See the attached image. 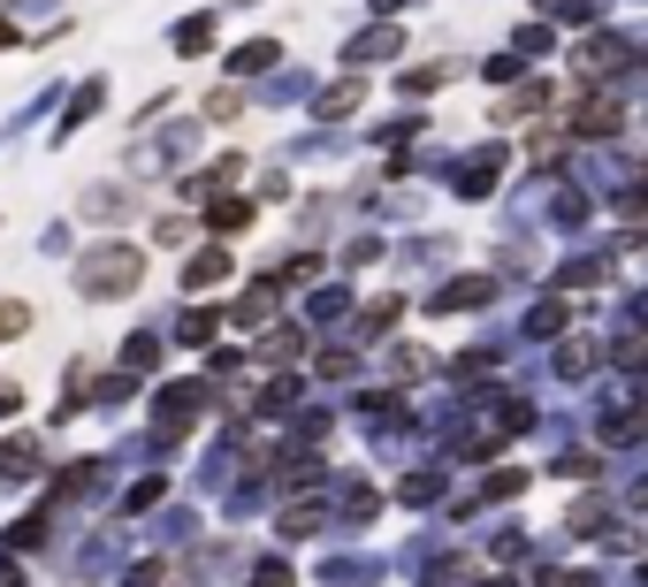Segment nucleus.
Here are the masks:
<instances>
[{"instance_id":"nucleus-1","label":"nucleus","mask_w":648,"mask_h":587,"mask_svg":"<svg viewBox=\"0 0 648 587\" xmlns=\"http://www.w3.org/2000/svg\"><path fill=\"white\" fill-rule=\"evenodd\" d=\"M138 275H146V252L115 237V245H100V252L77 268V291H84V297H130V291H138Z\"/></svg>"},{"instance_id":"nucleus-2","label":"nucleus","mask_w":648,"mask_h":587,"mask_svg":"<svg viewBox=\"0 0 648 587\" xmlns=\"http://www.w3.org/2000/svg\"><path fill=\"white\" fill-rule=\"evenodd\" d=\"M488 297H496V283H488V275H458V283L435 297V305H443V313H481Z\"/></svg>"},{"instance_id":"nucleus-3","label":"nucleus","mask_w":648,"mask_h":587,"mask_svg":"<svg viewBox=\"0 0 648 587\" xmlns=\"http://www.w3.org/2000/svg\"><path fill=\"white\" fill-rule=\"evenodd\" d=\"M611 131H618V108H611V100H588V108L572 115V138H611Z\"/></svg>"},{"instance_id":"nucleus-4","label":"nucleus","mask_w":648,"mask_h":587,"mask_svg":"<svg viewBox=\"0 0 648 587\" xmlns=\"http://www.w3.org/2000/svg\"><path fill=\"white\" fill-rule=\"evenodd\" d=\"M183 283H191V291H206V283H229V252H221V245H214V252H191Z\"/></svg>"},{"instance_id":"nucleus-5","label":"nucleus","mask_w":648,"mask_h":587,"mask_svg":"<svg viewBox=\"0 0 648 587\" xmlns=\"http://www.w3.org/2000/svg\"><path fill=\"white\" fill-rule=\"evenodd\" d=\"M206 405V382H175V390H161V420H191Z\"/></svg>"},{"instance_id":"nucleus-6","label":"nucleus","mask_w":648,"mask_h":587,"mask_svg":"<svg viewBox=\"0 0 648 587\" xmlns=\"http://www.w3.org/2000/svg\"><path fill=\"white\" fill-rule=\"evenodd\" d=\"M275 297H283V283H252V297L237 305V320H245V328H252V320H268V313H275Z\"/></svg>"},{"instance_id":"nucleus-7","label":"nucleus","mask_w":648,"mask_h":587,"mask_svg":"<svg viewBox=\"0 0 648 587\" xmlns=\"http://www.w3.org/2000/svg\"><path fill=\"white\" fill-rule=\"evenodd\" d=\"M275 54H283L275 38H252V46H237V77H252V69H268Z\"/></svg>"},{"instance_id":"nucleus-8","label":"nucleus","mask_w":648,"mask_h":587,"mask_svg":"<svg viewBox=\"0 0 648 587\" xmlns=\"http://www.w3.org/2000/svg\"><path fill=\"white\" fill-rule=\"evenodd\" d=\"M565 320H572V305H565V297H549V305H534V320H526V328H534V336H557Z\"/></svg>"},{"instance_id":"nucleus-9","label":"nucleus","mask_w":648,"mask_h":587,"mask_svg":"<svg viewBox=\"0 0 648 587\" xmlns=\"http://www.w3.org/2000/svg\"><path fill=\"white\" fill-rule=\"evenodd\" d=\"M206 38H214V15H191V23H183V31H175V46H183V54H198V46H206Z\"/></svg>"},{"instance_id":"nucleus-10","label":"nucleus","mask_w":648,"mask_h":587,"mask_svg":"<svg viewBox=\"0 0 648 587\" xmlns=\"http://www.w3.org/2000/svg\"><path fill=\"white\" fill-rule=\"evenodd\" d=\"M298 351H306V328H275L268 336V359H298Z\"/></svg>"},{"instance_id":"nucleus-11","label":"nucleus","mask_w":648,"mask_h":587,"mask_svg":"<svg viewBox=\"0 0 648 587\" xmlns=\"http://www.w3.org/2000/svg\"><path fill=\"white\" fill-rule=\"evenodd\" d=\"M314 527H321V504H291L283 511V534H314Z\"/></svg>"},{"instance_id":"nucleus-12","label":"nucleus","mask_w":648,"mask_h":587,"mask_svg":"<svg viewBox=\"0 0 648 587\" xmlns=\"http://www.w3.org/2000/svg\"><path fill=\"white\" fill-rule=\"evenodd\" d=\"M245 222H252L245 199H221V206H214V229H245Z\"/></svg>"},{"instance_id":"nucleus-13","label":"nucleus","mask_w":648,"mask_h":587,"mask_svg":"<svg viewBox=\"0 0 648 587\" xmlns=\"http://www.w3.org/2000/svg\"><path fill=\"white\" fill-rule=\"evenodd\" d=\"M359 108V84H336V92H321V115H351Z\"/></svg>"},{"instance_id":"nucleus-14","label":"nucleus","mask_w":648,"mask_h":587,"mask_svg":"<svg viewBox=\"0 0 648 587\" xmlns=\"http://www.w3.org/2000/svg\"><path fill=\"white\" fill-rule=\"evenodd\" d=\"M389 320H397V305H366V313H359V336H382Z\"/></svg>"},{"instance_id":"nucleus-15","label":"nucleus","mask_w":648,"mask_h":587,"mask_svg":"<svg viewBox=\"0 0 648 587\" xmlns=\"http://www.w3.org/2000/svg\"><path fill=\"white\" fill-rule=\"evenodd\" d=\"M214 336V313H183V343H206Z\"/></svg>"},{"instance_id":"nucleus-16","label":"nucleus","mask_w":648,"mask_h":587,"mask_svg":"<svg viewBox=\"0 0 648 587\" xmlns=\"http://www.w3.org/2000/svg\"><path fill=\"white\" fill-rule=\"evenodd\" d=\"M595 366V343H565V374H588Z\"/></svg>"},{"instance_id":"nucleus-17","label":"nucleus","mask_w":648,"mask_h":587,"mask_svg":"<svg viewBox=\"0 0 648 587\" xmlns=\"http://www.w3.org/2000/svg\"><path fill=\"white\" fill-rule=\"evenodd\" d=\"M405 504H435V473H412L405 481Z\"/></svg>"},{"instance_id":"nucleus-18","label":"nucleus","mask_w":648,"mask_h":587,"mask_svg":"<svg viewBox=\"0 0 648 587\" xmlns=\"http://www.w3.org/2000/svg\"><path fill=\"white\" fill-rule=\"evenodd\" d=\"M0 473H31V450L23 442H0Z\"/></svg>"},{"instance_id":"nucleus-19","label":"nucleus","mask_w":648,"mask_h":587,"mask_svg":"<svg viewBox=\"0 0 648 587\" xmlns=\"http://www.w3.org/2000/svg\"><path fill=\"white\" fill-rule=\"evenodd\" d=\"M23 320H31V305H0V336H15Z\"/></svg>"},{"instance_id":"nucleus-20","label":"nucleus","mask_w":648,"mask_h":587,"mask_svg":"<svg viewBox=\"0 0 648 587\" xmlns=\"http://www.w3.org/2000/svg\"><path fill=\"white\" fill-rule=\"evenodd\" d=\"M260 587H291V565H260Z\"/></svg>"},{"instance_id":"nucleus-21","label":"nucleus","mask_w":648,"mask_h":587,"mask_svg":"<svg viewBox=\"0 0 648 587\" xmlns=\"http://www.w3.org/2000/svg\"><path fill=\"white\" fill-rule=\"evenodd\" d=\"M542 587H595V580H580V573H542Z\"/></svg>"},{"instance_id":"nucleus-22","label":"nucleus","mask_w":648,"mask_h":587,"mask_svg":"<svg viewBox=\"0 0 648 587\" xmlns=\"http://www.w3.org/2000/svg\"><path fill=\"white\" fill-rule=\"evenodd\" d=\"M8 405H15V390H8V382H0V413H8Z\"/></svg>"},{"instance_id":"nucleus-23","label":"nucleus","mask_w":648,"mask_h":587,"mask_svg":"<svg viewBox=\"0 0 648 587\" xmlns=\"http://www.w3.org/2000/svg\"><path fill=\"white\" fill-rule=\"evenodd\" d=\"M641 328H648V305H641Z\"/></svg>"}]
</instances>
